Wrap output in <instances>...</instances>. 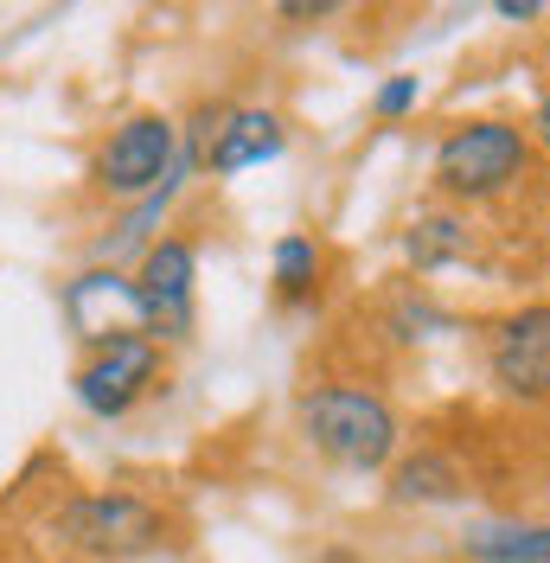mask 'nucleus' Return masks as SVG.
Wrapping results in <instances>:
<instances>
[{
  "label": "nucleus",
  "mask_w": 550,
  "mask_h": 563,
  "mask_svg": "<svg viewBox=\"0 0 550 563\" xmlns=\"http://www.w3.org/2000/svg\"><path fill=\"white\" fill-rule=\"evenodd\" d=\"M58 544L97 563H129L167 544V512L141 493H77L52 512Z\"/></svg>",
  "instance_id": "obj_1"
},
{
  "label": "nucleus",
  "mask_w": 550,
  "mask_h": 563,
  "mask_svg": "<svg viewBox=\"0 0 550 563\" xmlns=\"http://www.w3.org/2000/svg\"><path fill=\"white\" fill-rule=\"evenodd\" d=\"M301 429L320 455L345 467H384L397 455V410L365 385H320L301 397Z\"/></svg>",
  "instance_id": "obj_2"
},
{
  "label": "nucleus",
  "mask_w": 550,
  "mask_h": 563,
  "mask_svg": "<svg viewBox=\"0 0 550 563\" xmlns=\"http://www.w3.org/2000/svg\"><path fill=\"white\" fill-rule=\"evenodd\" d=\"M525 174V129L513 122H468L436 147V186L448 199H493Z\"/></svg>",
  "instance_id": "obj_3"
},
{
  "label": "nucleus",
  "mask_w": 550,
  "mask_h": 563,
  "mask_svg": "<svg viewBox=\"0 0 550 563\" xmlns=\"http://www.w3.org/2000/svg\"><path fill=\"white\" fill-rule=\"evenodd\" d=\"M154 378H161V340H147V333H103L97 352L77 365V404L90 417H129Z\"/></svg>",
  "instance_id": "obj_4"
},
{
  "label": "nucleus",
  "mask_w": 550,
  "mask_h": 563,
  "mask_svg": "<svg viewBox=\"0 0 550 563\" xmlns=\"http://www.w3.org/2000/svg\"><path fill=\"white\" fill-rule=\"evenodd\" d=\"M173 147H179V129H173L167 115H129L122 129H109V141L97 147V167L90 179L116 192V199H141V192H154L173 167Z\"/></svg>",
  "instance_id": "obj_5"
},
{
  "label": "nucleus",
  "mask_w": 550,
  "mask_h": 563,
  "mask_svg": "<svg viewBox=\"0 0 550 563\" xmlns=\"http://www.w3.org/2000/svg\"><path fill=\"white\" fill-rule=\"evenodd\" d=\"M193 282H199V256L186 238H161L141 256V276L129 288H135V314L147 320V340L154 333L179 340L193 327Z\"/></svg>",
  "instance_id": "obj_6"
},
{
  "label": "nucleus",
  "mask_w": 550,
  "mask_h": 563,
  "mask_svg": "<svg viewBox=\"0 0 550 563\" xmlns=\"http://www.w3.org/2000/svg\"><path fill=\"white\" fill-rule=\"evenodd\" d=\"M493 385L518 404L550 397V308H518L493 333Z\"/></svg>",
  "instance_id": "obj_7"
},
{
  "label": "nucleus",
  "mask_w": 550,
  "mask_h": 563,
  "mask_svg": "<svg viewBox=\"0 0 550 563\" xmlns=\"http://www.w3.org/2000/svg\"><path fill=\"white\" fill-rule=\"evenodd\" d=\"M282 122L270 109H231L218 129L206 135V167L211 174H243V167H263L282 154Z\"/></svg>",
  "instance_id": "obj_8"
},
{
  "label": "nucleus",
  "mask_w": 550,
  "mask_h": 563,
  "mask_svg": "<svg viewBox=\"0 0 550 563\" xmlns=\"http://www.w3.org/2000/svg\"><path fill=\"white\" fill-rule=\"evenodd\" d=\"M461 467L448 455H436V449H422V455H410L397 474H391V499L397 506H442V499H461Z\"/></svg>",
  "instance_id": "obj_9"
},
{
  "label": "nucleus",
  "mask_w": 550,
  "mask_h": 563,
  "mask_svg": "<svg viewBox=\"0 0 550 563\" xmlns=\"http://www.w3.org/2000/svg\"><path fill=\"white\" fill-rule=\"evenodd\" d=\"M468 558L481 563H550V526H486L468 538Z\"/></svg>",
  "instance_id": "obj_10"
},
{
  "label": "nucleus",
  "mask_w": 550,
  "mask_h": 563,
  "mask_svg": "<svg viewBox=\"0 0 550 563\" xmlns=\"http://www.w3.org/2000/svg\"><path fill=\"white\" fill-rule=\"evenodd\" d=\"M461 250H468V224H461V218H442V211H436V218H416L410 224V263L416 269L454 263Z\"/></svg>",
  "instance_id": "obj_11"
},
{
  "label": "nucleus",
  "mask_w": 550,
  "mask_h": 563,
  "mask_svg": "<svg viewBox=\"0 0 550 563\" xmlns=\"http://www.w3.org/2000/svg\"><path fill=\"white\" fill-rule=\"evenodd\" d=\"M314 276H320V250H314V238L288 231V238L275 244V288H282V295H308Z\"/></svg>",
  "instance_id": "obj_12"
},
{
  "label": "nucleus",
  "mask_w": 550,
  "mask_h": 563,
  "mask_svg": "<svg viewBox=\"0 0 550 563\" xmlns=\"http://www.w3.org/2000/svg\"><path fill=\"white\" fill-rule=\"evenodd\" d=\"M410 103H416V77H391L378 90V115H404Z\"/></svg>",
  "instance_id": "obj_13"
},
{
  "label": "nucleus",
  "mask_w": 550,
  "mask_h": 563,
  "mask_svg": "<svg viewBox=\"0 0 550 563\" xmlns=\"http://www.w3.org/2000/svg\"><path fill=\"white\" fill-rule=\"evenodd\" d=\"M544 7L538 0H499V20H538Z\"/></svg>",
  "instance_id": "obj_14"
},
{
  "label": "nucleus",
  "mask_w": 550,
  "mask_h": 563,
  "mask_svg": "<svg viewBox=\"0 0 550 563\" xmlns=\"http://www.w3.org/2000/svg\"><path fill=\"white\" fill-rule=\"evenodd\" d=\"M538 141H544V147H550V97H544V103H538Z\"/></svg>",
  "instance_id": "obj_15"
}]
</instances>
